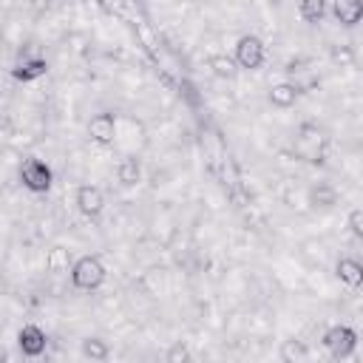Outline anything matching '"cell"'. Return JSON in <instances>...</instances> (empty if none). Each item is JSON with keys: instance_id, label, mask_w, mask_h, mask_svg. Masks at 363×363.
Returning a JSON list of instances; mask_svg holds the SVG:
<instances>
[{"instance_id": "cell-19", "label": "cell", "mask_w": 363, "mask_h": 363, "mask_svg": "<svg viewBox=\"0 0 363 363\" xmlns=\"http://www.w3.org/2000/svg\"><path fill=\"white\" fill-rule=\"evenodd\" d=\"M349 227L357 238H363V210H352L349 213Z\"/></svg>"}, {"instance_id": "cell-3", "label": "cell", "mask_w": 363, "mask_h": 363, "mask_svg": "<svg viewBox=\"0 0 363 363\" xmlns=\"http://www.w3.org/2000/svg\"><path fill=\"white\" fill-rule=\"evenodd\" d=\"M20 179H23V184H26L28 190H34V193H43V190L51 187V170H48V164L40 162V159H26V162L20 164Z\"/></svg>"}, {"instance_id": "cell-17", "label": "cell", "mask_w": 363, "mask_h": 363, "mask_svg": "<svg viewBox=\"0 0 363 363\" xmlns=\"http://www.w3.org/2000/svg\"><path fill=\"white\" fill-rule=\"evenodd\" d=\"M40 74H45V62H43V60H28V62H23V65L14 71L17 79H34V77H40Z\"/></svg>"}, {"instance_id": "cell-10", "label": "cell", "mask_w": 363, "mask_h": 363, "mask_svg": "<svg viewBox=\"0 0 363 363\" xmlns=\"http://www.w3.org/2000/svg\"><path fill=\"white\" fill-rule=\"evenodd\" d=\"M295 99H298V88L292 82H281V85L269 88V102L275 108H289V105H295Z\"/></svg>"}, {"instance_id": "cell-18", "label": "cell", "mask_w": 363, "mask_h": 363, "mask_svg": "<svg viewBox=\"0 0 363 363\" xmlns=\"http://www.w3.org/2000/svg\"><path fill=\"white\" fill-rule=\"evenodd\" d=\"M281 357L284 360H306L309 357V349L301 340H286L284 349H281Z\"/></svg>"}, {"instance_id": "cell-11", "label": "cell", "mask_w": 363, "mask_h": 363, "mask_svg": "<svg viewBox=\"0 0 363 363\" xmlns=\"http://www.w3.org/2000/svg\"><path fill=\"white\" fill-rule=\"evenodd\" d=\"M309 201L318 204V207H332V204L337 201V190H335L332 184H326V182H318V184L309 190Z\"/></svg>"}, {"instance_id": "cell-13", "label": "cell", "mask_w": 363, "mask_h": 363, "mask_svg": "<svg viewBox=\"0 0 363 363\" xmlns=\"http://www.w3.org/2000/svg\"><path fill=\"white\" fill-rule=\"evenodd\" d=\"M210 68H213V74L221 77V79H233V77H235V60H230V57H224V54L210 57Z\"/></svg>"}, {"instance_id": "cell-8", "label": "cell", "mask_w": 363, "mask_h": 363, "mask_svg": "<svg viewBox=\"0 0 363 363\" xmlns=\"http://www.w3.org/2000/svg\"><path fill=\"white\" fill-rule=\"evenodd\" d=\"M332 14L343 26H354L363 20V0H332Z\"/></svg>"}, {"instance_id": "cell-20", "label": "cell", "mask_w": 363, "mask_h": 363, "mask_svg": "<svg viewBox=\"0 0 363 363\" xmlns=\"http://www.w3.org/2000/svg\"><path fill=\"white\" fill-rule=\"evenodd\" d=\"M167 360H187V349L182 343H176L170 352H167Z\"/></svg>"}, {"instance_id": "cell-12", "label": "cell", "mask_w": 363, "mask_h": 363, "mask_svg": "<svg viewBox=\"0 0 363 363\" xmlns=\"http://www.w3.org/2000/svg\"><path fill=\"white\" fill-rule=\"evenodd\" d=\"M326 14V0H301V17L306 23H320Z\"/></svg>"}, {"instance_id": "cell-1", "label": "cell", "mask_w": 363, "mask_h": 363, "mask_svg": "<svg viewBox=\"0 0 363 363\" xmlns=\"http://www.w3.org/2000/svg\"><path fill=\"white\" fill-rule=\"evenodd\" d=\"M71 281L77 289H96L102 281H105V267L99 258L94 255H85L79 258L74 267H71Z\"/></svg>"}, {"instance_id": "cell-2", "label": "cell", "mask_w": 363, "mask_h": 363, "mask_svg": "<svg viewBox=\"0 0 363 363\" xmlns=\"http://www.w3.org/2000/svg\"><path fill=\"white\" fill-rule=\"evenodd\" d=\"M323 346H326V352L332 357H349L354 352V346H357V335L349 326H332L323 335Z\"/></svg>"}, {"instance_id": "cell-4", "label": "cell", "mask_w": 363, "mask_h": 363, "mask_svg": "<svg viewBox=\"0 0 363 363\" xmlns=\"http://www.w3.org/2000/svg\"><path fill=\"white\" fill-rule=\"evenodd\" d=\"M235 62H238L241 68L255 71V68L264 62V43H261L258 37H252V34H244V37L238 40V45H235Z\"/></svg>"}, {"instance_id": "cell-6", "label": "cell", "mask_w": 363, "mask_h": 363, "mask_svg": "<svg viewBox=\"0 0 363 363\" xmlns=\"http://www.w3.org/2000/svg\"><path fill=\"white\" fill-rule=\"evenodd\" d=\"M77 204H79V210H82L85 216H99L102 207H105V196H102L99 187L82 184V187L77 190Z\"/></svg>"}, {"instance_id": "cell-9", "label": "cell", "mask_w": 363, "mask_h": 363, "mask_svg": "<svg viewBox=\"0 0 363 363\" xmlns=\"http://www.w3.org/2000/svg\"><path fill=\"white\" fill-rule=\"evenodd\" d=\"M335 269H337V278L346 286H360L363 284V264L357 258H340Z\"/></svg>"}, {"instance_id": "cell-16", "label": "cell", "mask_w": 363, "mask_h": 363, "mask_svg": "<svg viewBox=\"0 0 363 363\" xmlns=\"http://www.w3.org/2000/svg\"><path fill=\"white\" fill-rule=\"evenodd\" d=\"M45 269H48V272H65V269H68V250L54 247V250L45 255Z\"/></svg>"}, {"instance_id": "cell-15", "label": "cell", "mask_w": 363, "mask_h": 363, "mask_svg": "<svg viewBox=\"0 0 363 363\" xmlns=\"http://www.w3.org/2000/svg\"><path fill=\"white\" fill-rule=\"evenodd\" d=\"M139 162L136 159H125L119 167H116V179L122 182V184H136L139 182Z\"/></svg>"}, {"instance_id": "cell-14", "label": "cell", "mask_w": 363, "mask_h": 363, "mask_svg": "<svg viewBox=\"0 0 363 363\" xmlns=\"http://www.w3.org/2000/svg\"><path fill=\"white\" fill-rule=\"evenodd\" d=\"M82 354L91 357V360H108L111 349H108L105 340H99V337H88V340H82Z\"/></svg>"}, {"instance_id": "cell-7", "label": "cell", "mask_w": 363, "mask_h": 363, "mask_svg": "<svg viewBox=\"0 0 363 363\" xmlns=\"http://www.w3.org/2000/svg\"><path fill=\"white\" fill-rule=\"evenodd\" d=\"M20 349H23V354H28V357L43 354V352H45V332H43L40 326H34V323L23 326V329H20Z\"/></svg>"}, {"instance_id": "cell-5", "label": "cell", "mask_w": 363, "mask_h": 363, "mask_svg": "<svg viewBox=\"0 0 363 363\" xmlns=\"http://www.w3.org/2000/svg\"><path fill=\"white\" fill-rule=\"evenodd\" d=\"M88 133H91L94 142H99V145H111V142H113V133H116V122H113V116H111V113H96V116H91V122H88Z\"/></svg>"}]
</instances>
